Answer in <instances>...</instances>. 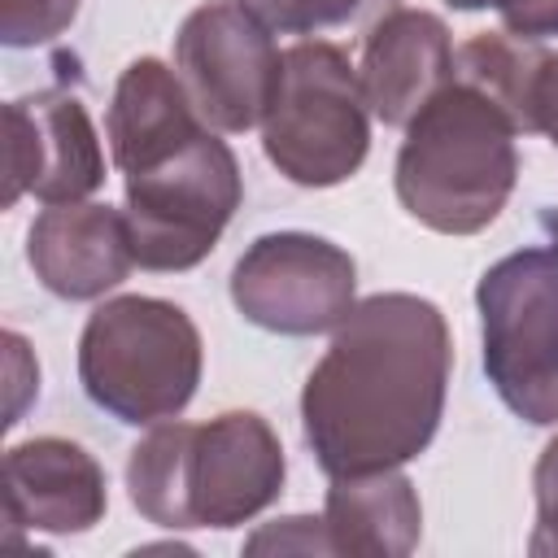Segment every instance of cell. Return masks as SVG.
Wrapping results in <instances>:
<instances>
[{
  "label": "cell",
  "instance_id": "6da1fadb",
  "mask_svg": "<svg viewBox=\"0 0 558 558\" xmlns=\"http://www.w3.org/2000/svg\"><path fill=\"white\" fill-rule=\"evenodd\" d=\"M449 371L453 340L436 301L414 292L357 301L301 388V432L323 475L418 458L445 418Z\"/></svg>",
  "mask_w": 558,
  "mask_h": 558
},
{
  "label": "cell",
  "instance_id": "7a4b0ae2",
  "mask_svg": "<svg viewBox=\"0 0 558 558\" xmlns=\"http://www.w3.org/2000/svg\"><path fill=\"white\" fill-rule=\"evenodd\" d=\"M519 126L475 87H440L405 126L392 187L436 235H475L506 209L519 179Z\"/></svg>",
  "mask_w": 558,
  "mask_h": 558
},
{
  "label": "cell",
  "instance_id": "3957f363",
  "mask_svg": "<svg viewBox=\"0 0 558 558\" xmlns=\"http://www.w3.org/2000/svg\"><path fill=\"white\" fill-rule=\"evenodd\" d=\"M205 344L187 310L161 296H109L78 336V384L96 410L126 427L179 418L201 388Z\"/></svg>",
  "mask_w": 558,
  "mask_h": 558
},
{
  "label": "cell",
  "instance_id": "277c9868",
  "mask_svg": "<svg viewBox=\"0 0 558 558\" xmlns=\"http://www.w3.org/2000/svg\"><path fill=\"white\" fill-rule=\"evenodd\" d=\"M262 153L296 187H336L362 170L371 153V105L344 48L301 39L279 52Z\"/></svg>",
  "mask_w": 558,
  "mask_h": 558
},
{
  "label": "cell",
  "instance_id": "5b68a950",
  "mask_svg": "<svg viewBox=\"0 0 558 558\" xmlns=\"http://www.w3.org/2000/svg\"><path fill=\"white\" fill-rule=\"evenodd\" d=\"M484 375L532 427L558 423V231L493 262L475 283Z\"/></svg>",
  "mask_w": 558,
  "mask_h": 558
},
{
  "label": "cell",
  "instance_id": "8992f818",
  "mask_svg": "<svg viewBox=\"0 0 558 558\" xmlns=\"http://www.w3.org/2000/svg\"><path fill=\"white\" fill-rule=\"evenodd\" d=\"M244 201L240 161L218 131H201L170 161L126 174V235L140 270L179 275L201 266Z\"/></svg>",
  "mask_w": 558,
  "mask_h": 558
},
{
  "label": "cell",
  "instance_id": "52a82bcc",
  "mask_svg": "<svg viewBox=\"0 0 558 558\" xmlns=\"http://www.w3.org/2000/svg\"><path fill=\"white\" fill-rule=\"evenodd\" d=\"M231 305L262 331L323 336L357 305V266L323 235L266 231L231 270Z\"/></svg>",
  "mask_w": 558,
  "mask_h": 558
},
{
  "label": "cell",
  "instance_id": "ba28073f",
  "mask_svg": "<svg viewBox=\"0 0 558 558\" xmlns=\"http://www.w3.org/2000/svg\"><path fill=\"white\" fill-rule=\"evenodd\" d=\"M174 74L209 131L244 135L262 126L270 109L279 48L235 0H205L174 35Z\"/></svg>",
  "mask_w": 558,
  "mask_h": 558
},
{
  "label": "cell",
  "instance_id": "9c48e42d",
  "mask_svg": "<svg viewBox=\"0 0 558 558\" xmlns=\"http://www.w3.org/2000/svg\"><path fill=\"white\" fill-rule=\"evenodd\" d=\"M105 183V148L74 92H31L4 105V209L26 192L44 205L87 201Z\"/></svg>",
  "mask_w": 558,
  "mask_h": 558
},
{
  "label": "cell",
  "instance_id": "30bf717a",
  "mask_svg": "<svg viewBox=\"0 0 558 558\" xmlns=\"http://www.w3.org/2000/svg\"><path fill=\"white\" fill-rule=\"evenodd\" d=\"M283 445L253 410H222L192 423L187 445V510L192 527H240L283 493Z\"/></svg>",
  "mask_w": 558,
  "mask_h": 558
},
{
  "label": "cell",
  "instance_id": "8fae6325",
  "mask_svg": "<svg viewBox=\"0 0 558 558\" xmlns=\"http://www.w3.org/2000/svg\"><path fill=\"white\" fill-rule=\"evenodd\" d=\"M109 510L105 466L65 436H31L4 453V519L9 536L92 532Z\"/></svg>",
  "mask_w": 558,
  "mask_h": 558
},
{
  "label": "cell",
  "instance_id": "7c38bea8",
  "mask_svg": "<svg viewBox=\"0 0 558 558\" xmlns=\"http://www.w3.org/2000/svg\"><path fill=\"white\" fill-rule=\"evenodd\" d=\"M26 262L52 296L96 301L131 275L135 253L122 209L100 201H65L39 209V218L31 222Z\"/></svg>",
  "mask_w": 558,
  "mask_h": 558
},
{
  "label": "cell",
  "instance_id": "4fadbf2b",
  "mask_svg": "<svg viewBox=\"0 0 558 558\" xmlns=\"http://www.w3.org/2000/svg\"><path fill=\"white\" fill-rule=\"evenodd\" d=\"M453 39L445 17L427 9H392L362 35V92L384 126H410V118L453 83Z\"/></svg>",
  "mask_w": 558,
  "mask_h": 558
},
{
  "label": "cell",
  "instance_id": "5bb4252c",
  "mask_svg": "<svg viewBox=\"0 0 558 558\" xmlns=\"http://www.w3.org/2000/svg\"><path fill=\"white\" fill-rule=\"evenodd\" d=\"M205 131L196 105L187 100L179 74L157 57H135L109 96L105 113V140L109 157L122 174L153 170L170 161L179 148H187Z\"/></svg>",
  "mask_w": 558,
  "mask_h": 558
},
{
  "label": "cell",
  "instance_id": "9a60e30c",
  "mask_svg": "<svg viewBox=\"0 0 558 558\" xmlns=\"http://www.w3.org/2000/svg\"><path fill=\"white\" fill-rule=\"evenodd\" d=\"M323 523L331 532L336 554L353 558H405L423 536V506L397 466L362 471V475H331Z\"/></svg>",
  "mask_w": 558,
  "mask_h": 558
},
{
  "label": "cell",
  "instance_id": "2e32d148",
  "mask_svg": "<svg viewBox=\"0 0 558 558\" xmlns=\"http://www.w3.org/2000/svg\"><path fill=\"white\" fill-rule=\"evenodd\" d=\"M545 61L549 52L536 39H519L510 31H484L458 48L453 78L488 96L519 126V135H527L536 131V87H541Z\"/></svg>",
  "mask_w": 558,
  "mask_h": 558
},
{
  "label": "cell",
  "instance_id": "e0dca14e",
  "mask_svg": "<svg viewBox=\"0 0 558 558\" xmlns=\"http://www.w3.org/2000/svg\"><path fill=\"white\" fill-rule=\"evenodd\" d=\"M187 445H192V423L166 418L157 423L126 458V497L131 506L157 523V527H192L187 510Z\"/></svg>",
  "mask_w": 558,
  "mask_h": 558
},
{
  "label": "cell",
  "instance_id": "ac0fdd59",
  "mask_svg": "<svg viewBox=\"0 0 558 558\" xmlns=\"http://www.w3.org/2000/svg\"><path fill=\"white\" fill-rule=\"evenodd\" d=\"M270 35H323V31H371L379 17L401 9V0H235Z\"/></svg>",
  "mask_w": 558,
  "mask_h": 558
},
{
  "label": "cell",
  "instance_id": "d6986e66",
  "mask_svg": "<svg viewBox=\"0 0 558 558\" xmlns=\"http://www.w3.org/2000/svg\"><path fill=\"white\" fill-rule=\"evenodd\" d=\"M74 17H78V0H4L0 39L9 48H35L70 31Z\"/></svg>",
  "mask_w": 558,
  "mask_h": 558
},
{
  "label": "cell",
  "instance_id": "ffe728a7",
  "mask_svg": "<svg viewBox=\"0 0 558 558\" xmlns=\"http://www.w3.org/2000/svg\"><path fill=\"white\" fill-rule=\"evenodd\" d=\"M244 554H336L331 532L323 523V514H288L275 523H262L248 541Z\"/></svg>",
  "mask_w": 558,
  "mask_h": 558
},
{
  "label": "cell",
  "instance_id": "44dd1931",
  "mask_svg": "<svg viewBox=\"0 0 558 558\" xmlns=\"http://www.w3.org/2000/svg\"><path fill=\"white\" fill-rule=\"evenodd\" d=\"M532 493H536V523L527 536V554L558 558V436L541 449L532 466Z\"/></svg>",
  "mask_w": 558,
  "mask_h": 558
},
{
  "label": "cell",
  "instance_id": "7402d4cb",
  "mask_svg": "<svg viewBox=\"0 0 558 558\" xmlns=\"http://www.w3.org/2000/svg\"><path fill=\"white\" fill-rule=\"evenodd\" d=\"M4 379H9V405H4V427L22 418V410L39 397V362L31 344L17 331H4Z\"/></svg>",
  "mask_w": 558,
  "mask_h": 558
},
{
  "label": "cell",
  "instance_id": "603a6c76",
  "mask_svg": "<svg viewBox=\"0 0 558 558\" xmlns=\"http://www.w3.org/2000/svg\"><path fill=\"white\" fill-rule=\"evenodd\" d=\"M501 26L519 39H549L558 35V0H493Z\"/></svg>",
  "mask_w": 558,
  "mask_h": 558
},
{
  "label": "cell",
  "instance_id": "cb8c5ba5",
  "mask_svg": "<svg viewBox=\"0 0 558 558\" xmlns=\"http://www.w3.org/2000/svg\"><path fill=\"white\" fill-rule=\"evenodd\" d=\"M536 131L549 135L558 148V52H549L541 87H536Z\"/></svg>",
  "mask_w": 558,
  "mask_h": 558
},
{
  "label": "cell",
  "instance_id": "d4e9b609",
  "mask_svg": "<svg viewBox=\"0 0 558 558\" xmlns=\"http://www.w3.org/2000/svg\"><path fill=\"white\" fill-rule=\"evenodd\" d=\"M449 9H462V13H475V9H493V0H445Z\"/></svg>",
  "mask_w": 558,
  "mask_h": 558
}]
</instances>
